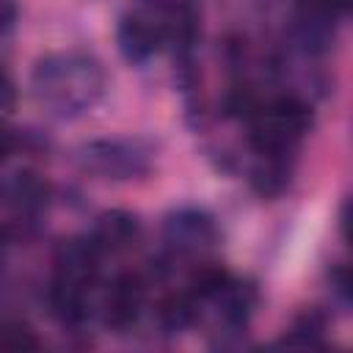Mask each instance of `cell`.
Segmentation results:
<instances>
[{
	"label": "cell",
	"instance_id": "cell-8",
	"mask_svg": "<svg viewBox=\"0 0 353 353\" xmlns=\"http://www.w3.org/2000/svg\"><path fill=\"white\" fill-rule=\"evenodd\" d=\"M334 19L336 17L331 11H325L320 3H314L306 11H301L298 19H295V25H292V41H295V47L303 55H309V58L328 52V47L334 44Z\"/></svg>",
	"mask_w": 353,
	"mask_h": 353
},
{
	"label": "cell",
	"instance_id": "cell-13",
	"mask_svg": "<svg viewBox=\"0 0 353 353\" xmlns=\"http://www.w3.org/2000/svg\"><path fill=\"white\" fill-rule=\"evenodd\" d=\"M0 347H6V350L39 347V339H36L33 331L25 328V325H3V328H0Z\"/></svg>",
	"mask_w": 353,
	"mask_h": 353
},
{
	"label": "cell",
	"instance_id": "cell-3",
	"mask_svg": "<svg viewBox=\"0 0 353 353\" xmlns=\"http://www.w3.org/2000/svg\"><path fill=\"white\" fill-rule=\"evenodd\" d=\"M74 160L85 174L130 182L143 179L154 168V146L143 138H97L80 143Z\"/></svg>",
	"mask_w": 353,
	"mask_h": 353
},
{
	"label": "cell",
	"instance_id": "cell-1",
	"mask_svg": "<svg viewBox=\"0 0 353 353\" xmlns=\"http://www.w3.org/2000/svg\"><path fill=\"white\" fill-rule=\"evenodd\" d=\"M105 66L83 50L50 52L30 72L36 105L55 119H77L88 113L105 94Z\"/></svg>",
	"mask_w": 353,
	"mask_h": 353
},
{
	"label": "cell",
	"instance_id": "cell-5",
	"mask_svg": "<svg viewBox=\"0 0 353 353\" xmlns=\"http://www.w3.org/2000/svg\"><path fill=\"white\" fill-rule=\"evenodd\" d=\"M163 240L174 254L196 256L210 251L218 243V223L207 210L179 207L163 221Z\"/></svg>",
	"mask_w": 353,
	"mask_h": 353
},
{
	"label": "cell",
	"instance_id": "cell-9",
	"mask_svg": "<svg viewBox=\"0 0 353 353\" xmlns=\"http://www.w3.org/2000/svg\"><path fill=\"white\" fill-rule=\"evenodd\" d=\"M3 196L19 215H36L50 201V185L36 171H17L6 182Z\"/></svg>",
	"mask_w": 353,
	"mask_h": 353
},
{
	"label": "cell",
	"instance_id": "cell-15",
	"mask_svg": "<svg viewBox=\"0 0 353 353\" xmlns=\"http://www.w3.org/2000/svg\"><path fill=\"white\" fill-rule=\"evenodd\" d=\"M17 19V3L14 0H0V33H6Z\"/></svg>",
	"mask_w": 353,
	"mask_h": 353
},
{
	"label": "cell",
	"instance_id": "cell-4",
	"mask_svg": "<svg viewBox=\"0 0 353 353\" xmlns=\"http://www.w3.org/2000/svg\"><path fill=\"white\" fill-rule=\"evenodd\" d=\"M171 0H135L132 8L119 19L116 44L124 61L146 63L165 44Z\"/></svg>",
	"mask_w": 353,
	"mask_h": 353
},
{
	"label": "cell",
	"instance_id": "cell-10",
	"mask_svg": "<svg viewBox=\"0 0 353 353\" xmlns=\"http://www.w3.org/2000/svg\"><path fill=\"white\" fill-rule=\"evenodd\" d=\"M248 179L251 188L265 199L284 193L292 179V154H256Z\"/></svg>",
	"mask_w": 353,
	"mask_h": 353
},
{
	"label": "cell",
	"instance_id": "cell-12",
	"mask_svg": "<svg viewBox=\"0 0 353 353\" xmlns=\"http://www.w3.org/2000/svg\"><path fill=\"white\" fill-rule=\"evenodd\" d=\"M193 317H196V298L190 292L168 295L157 306V323L168 334H179L182 328H188L193 323Z\"/></svg>",
	"mask_w": 353,
	"mask_h": 353
},
{
	"label": "cell",
	"instance_id": "cell-11",
	"mask_svg": "<svg viewBox=\"0 0 353 353\" xmlns=\"http://www.w3.org/2000/svg\"><path fill=\"white\" fill-rule=\"evenodd\" d=\"M328 328V317L320 312V309H303L301 314H295L287 336H284V345H292V347H317L323 342V334Z\"/></svg>",
	"mask_w": 353,
	"mask_h": 353
},
{
	"label": "cell",
	"instance_id": "cell-7",
	"mask_svg": "<svg viewBox=\"0 0 353 353\" xmlns=\"http://www.w3.org/2000/svg\"><path fill=\"white\" fill-rule=\"evenodd\" d=\"M88 240L99 254H124L141 240V221L130 210H108L97 218Z\"/></svg>",
	"mask_w": 353,
	"mask_h": 353
},
{
	"label": "cell",
	"instance_id": "cell-2",
	"mask_svg": "<svg viewBox=\"0 0 353 353\" xmlns=\"http://www.w3.org/2000/svg\"><path fill=\"white\" fill-rule=\"evenodd\" d=\"M309 127V102L298 94H281L248 113V143L256 154H292Z\"/></svg>",
	"mask_w": 353,
	"mask_h": 353
},
{
	"label": "cell",
	"instance_id": "cell-6",
	"mask_svg": "<svg viewBox=\"0 0 353 353\" xmlns=\"http://www.w3.org/2000/svg\"><path fill=\"white\" fill-rule=\"evenodd\" d=\"M143 298H146V281L141 273H119L110 281V290L102 301V320L108 328L113 331H127L135 325L141 309H143Z\"/></svg>",
	"mask_w": 353,
	"mask_h": 353
},
{
	"label": "cell",
	"instance_id": "cell-14",
	"mask_svg": "<svg viewBox=\"0 0 353 353\" xmlns=\"http://www.w3.org/2000/svg\"><path fill=\"white\" fill-rule=\"evenodd\" d=\"M331 284H334L336 295L342 301H347V295H350V279H347V268L345 265H339V268L331 270Z\"/></svg>",
	"mask_w": 353,
	"mask_h": 353
}]
</instances>
